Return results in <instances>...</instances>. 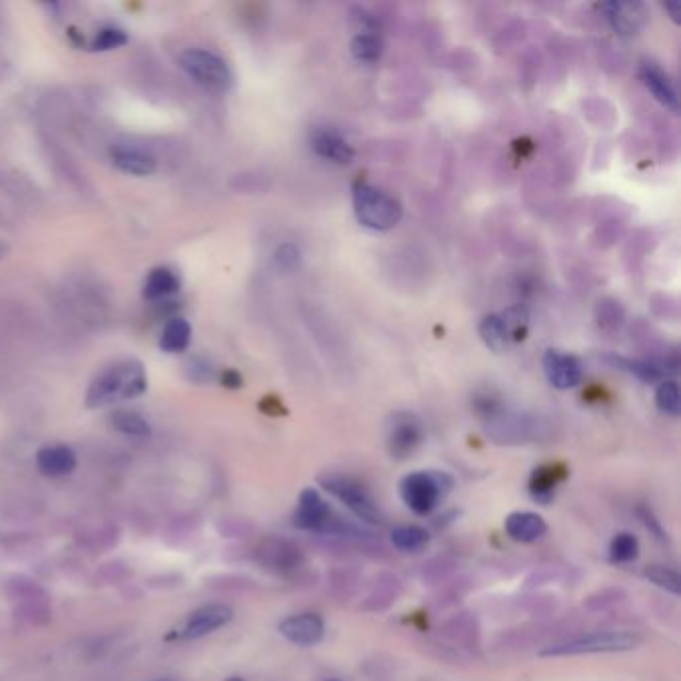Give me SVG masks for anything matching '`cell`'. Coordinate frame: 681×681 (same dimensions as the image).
<instances>
[{
  "label": "cell",
  "instance_id": "12",
  "mask_svg": "<svg viewBox=\"0 0 681 681\" xmlns=\"http://www.w3.org/2000/svg\"><path fill=\"white\" fill-rule=\"evenodd\" d=\"M544 372L550 384L558 390H572L582 384L584 368L574 354L560 350H548L544 356Z\"/></svg>",
  "mask_w": 681,
  "mask_h": 681
},
{
  "label": "cell",
  "instance_id": "42",
  "mask_svg": "<svg viewBox=\"0 0 681 681\" xmlns=\"http://www.w3.org/2000/svg\"><path fill=\"white\" fill-rule=\"evenodd\" d=\"M154 681H178V680H172V678H162V680H154Z\"/></svg>",
  "mask_w": 681,
  "mask_h": 681
},
{
  "label": "cell",
  "instance_id": "35",
  "mask_svg": "<svg viewBox=\"0 0 681 681\" xmlns=\"http://www.w3.org/2000/svg\"><path fill=\"white\" fill-rule=\"evenodd\" d=\"M616 364L622 366L624 370L632 372L634 376H638V378L644 380V382H658V380L664 378L662 366L652 364V362H640V360H624V358H618Z\"/></svg>",
  "mask_w": 681,
  "mask_h": 681
},
{
  "label": "cell",
  "instance_id": "1",
  "mask_svg": "<svg viewBox=\"0 0 681 681\" xmlns=\"http://www.w3.org/2000/svg\"><path fill=\"white\" fill-rule=\"evenodd\" d=\"M148 390V376L138 360H120L98 372L86 390L90 410L140 398Z\"/></svg>",
  "mask_w": 681,
  "mask_h": 681
},
{
  "label": "cell",
  "instance_id": "16",
  "mask_svg": "<svg viewBox=\"0 0 681 681\" xmlns=\"http://www.w3.org/2000/svg\"><path fill=\"white\" fill-rule=\"evenodd\" d=\"M78 460L72 448L64 444L44 446L36 454V468L48 478H62L74 472Z\"/></svg>",
  "mask_w": 681,
  "mask_h": 681
},
{
  "label": "cell",
  "instance_id": "21",
  "mask_svg": "<svg viewBox=\"0 0 681 681\" xmlns=\"http://www.w3.org/2000/svg\"><path fill=\"white\" fill-rule=\"evenodd\" d=\"M180 290V276L166 266H158L148 272L144 286H142V296L146 300H160L176 294Z\"/></svg>",
  "mask_w": 681,
  "mask_h": 681
},
{
  "label": "cell",
  "instance_id": "39",
  "mask_svg": "<svg viewBox=\"0 0 681 681\" xmlns=\"http://www.w3.org/2000/svg\"><path fill=\"white\" fill-rule=\"evenodd\" d=\"M222 384H224L226 388L236 390V388L242 386V376H240L236 370H226V372L222 374Z\"/></svg>",
  "mask_w": 681,
  "mask_h": 681
},
{
  "label": "cell",
  "instance_id": "36",
  "mask_svg": "<svg viewBox=\"0 0 681 681\" xmlns=\"http://www.w3.org/2000/svg\"><path fill=\"white\" fill-rule=\"evenodd\" d=\"M522 608L536 616V618H544V616H554L556 608H558V598L556 596H548V594H534L530 598H526L522 602Z\"/></svg>",
  "mask_w": 681,
  "mask_h": 681
},
{
  "label": "cell",
  "instance_id": "15",
  "mask_svg": "<svg viewBox=\"0 0 681 681\" xmlns=\"http://www.w3.org/2000/svg\"><path fill=\"white\" fill-rule=\"evenodd\" d=\"M310 144L320 158L330 160L334 164H350L354 160V148L336 130L330 128L314 130Z\"/></svg>",
  "mask_w": 681,
  "mask_h": 681
},
{
  "label": "cell",
  "instance_id": "33",
  "mask_svg": "<svg viewBox=\"0 0 681 681\" xmlns=\"http://www.w3.org/2000/svg\"><path fill=\"white\" fill-rule=\"evenodd\" d=\"M456 570V562L450 560V558H434L430 560L428 564L422 566V572H420V578L424 584H442L446 580H450V576L454 574Z\"/></svg>",
  "mask_w": 681,
  "mask_h": 681
},
{
  "label": "cell",
  "instance_id": "10",
  "mask_svg": "<svg viewBox=\"0 0 681 681\" xmlns=\"http://www.w3.org/2000/svg\"><path fill=\"white\" fill-rule=\"evenodd\" d=\"M424 440V428L412 414H396L388 428V452L396 460H404L416 452Z\"/></svg>",
  "mask_w": 681,
  "mask_h": 681
},
{
  "label": "cell",
  "instance_id": "31",
  "mask_svg": "<svg viewBox=\"0 0 681 681\" xmlns=\"http://www.w3.org/2000/svg\"><path fill=\"white\" fill-rule=\"evenodd\" d=\"M656 406L668 416H680V386L674 380H666L656 390Z\"/></svg>",
  "mask_w": 681,
  "mask_h": 681
},
{
  "label": "cell",
  "instance_id": "6",
  "mask_svg": "<svg viewBox=\"0 0 681 681\" xmlns=\"http://www.w3.org/2000/svg\"><path fill=\"white\" fill-rule=\"evenodd\" d=\"M180 68L202 88L226 92L232 88L234 76L230 66L218 54L204 48H188L180 54Z\"/></svg>",
  "mask_w": 681,
  "mask_h": 681
},
{
  "label": "cell",
  "instance_id": "37",
  "mask_svg": "<svg viewBox=\"0 0 681 681\" xmlns=\"http://www.w3.org/2000/svg\"><path fill=\"white\" fill-rule=\"evenodd\" d=\"M274 262L280 270L284 272H292L298 264H300V250L294 244H282L278 246L276 254H274Z\"/></svg>",
  "mask_w": 681,
  "mask_h": 681
},
{
  "label": "cell",
  "instance_id": "7",
  "mask_svg": "<svg viewBox=\"0 0 681 681\" xmlns=\"http://www.w3.org/2000/svg\"><path fill=\"white\" fill-rule=\"evenodd\" d=\"M578 630V622L564 618V620H552V622H538V624H530V626H522L516 630L506 632L500 640H498V648L500 650H528V648H536V646H548L554 644L558 640L576 636L574 632Z\"/></svg>",
  "mask_w": 681,
  "mask_h": 681
},
{
  "label": "cell",
  "instance_id": "9",
  "mask_svg": "<svg viewBox=\"0 0 681 681\" xmlns=\"http://www.w3.org/2000/svg\"><path fill=\"white\" fill-rule=\"evenodd\" d=\"M234 618V610L226 604H208L194 610L178 628L176 638L182 642L200 640L204 636L214 634L216 630L230 624Z\"/></svg>",
  "mask_w": 681,
  "mask_h": 681
},
{
  "label": "cell",
  "instance_id": "34",
  "mask_svg": "<svg viewBox=\"0 0 681 681\" xmlns=\"http://www.w3.org/2000/svg\"><path fill=\"white\" fill-rule=\"evenodd\" d=\"M128 42V34L122 28L116 26H108L98 30V34L94 36L90 48L96 52H108V50H116L122 48Z\"/></svg>",
  "mask_w": 681,
  "mask_h": 681
},
{
  "label": "cell",
  "instance_id": "19",
  "mask_svg": "<svg viewBox=\"0 0 681 681\" xmlns=\"http://www.w3.org/2000/svg\"><path fill=\"white\" fill-rule=\"evenodd\" d=\"M640 76L656 100H660L666 108L678 110L676 86L672 78L656 62H644L640 68Z\"/></svg>",
  "mask_w": 681,
  "mask_h": 681
},
{
  "label": "cell",
  "instance_id": "40",
  "mask_svg": "<svg viewBox=\"0 0 681 681\" xmlns=\"http://www.w3.org/2000/svg\"><path fill=\"white\" fill-rule=\"evenodd\" d=\"M6 252H8V248L4 244H0V260L6 256Z\"/></svg>",
  "mask_w": 681,
  "mask_h": 681
},
{
  "label": "cell",
  "instance_id": "30",
  "mask_svg": "<svg viewBox=\"0 0 681 681\" xmlns=\"http://www.w3.org/2000/svg\"><path fill=\"white\" fill-rule=\"evenodd\" d=\"M360 572L354 568H340L330 576V590L338 598H350L360 586Z\"/></svg>",
  "mask_w": 681,
  "mask_h": 681
},
{
  "label": "cell",
  "instance_id": "5",
  "mask_svg": "<svg viewBox=\"0 0 681 681\" xmlns=\"http://www.w3.org/2000/svg\"><path fill=\"white\" fill-rule=\"evenodd\" d=\"M320 486L338 498L358 520L378 526L384 524V512L358 480L342 474H326L320 476Z\"/></svg>",
  "mask_w": 681,
  "mask_h": 681
},
{
  "label": "cell",
  "instance_id": "22",
  "mask_svg": "<svg viewBox=\"0 0 681 681\" xmlns=\"http://www.w3.org/2000/svg\"><path fill=\"white\" fill-rule=\"evenodd\" d=\"M190 340H192L190 324L184 318H172L170 322H166L158 346L166 354H178L190 346Z\"/></svg>",
  "mask_w": 681,
  "mask_h": 681
},
{
  "label": "cell",
  "instance_id": "20",
  "mask_svg": "<svg viewBox=\"0 0 681 681\" xmlns=\"http://www.w3.org/2000/svg\"><path fill=\"white\" fill-rule=\"evenodd\" d=\"M112 164L132 176H150L156 170V158L140 148H128V146H116L110 152Z\"/></svg>",
  "mask_w": 681,
  "mask_h": 681
},
{
  "label": "cell",
  "instance_id": "25",
  "mask_svg": "<svg viewBox=\"0 0 681 681\" xmlns=\"http://www.w3.org/2000/svg\"><path fill=\"white\" fill-rule=\"evenodd\" d=\"M480 336L484 340V344L494 350V352H502L506 350L508 342H510V330H508V324L504 320V316H498V314H490L482 320L480 324Z\"/></svg>",
  "mask_w": 681,
  "mask_h": 681
},
{
  "label": "cell",
  "instance_id": "13",
  "mask_svg": "<svg viewBox=\"0 0 681 681\" xmlns=\"http://www.w3.org/2000/svg\"><path fill=\"white\" fill-rule=\"evenodd\" d=\"M440 636L442 640L472 656L474 652H478L480 648V626H478V620L472 616V614H456L452 616L450 620H446L442 626H440Z\"/></svg>",
  "mask_w": 681,
  "mask_h": 681
},
{
  "label": "cell",
  "instance_id": "14",
  "mask_svg": "<svg viewBox=\"0 0 681 681\" xmlns=\"http://www.w3.org/2000/svg\"><path fill=\"white\" fill-rule=\"evenodd\" d=\"M608 22L620 36H632L646 24V8L640 2H608L602 6Z\"/></svg>",
  "mask_w": 681,
  "mask_h": 681
},
{
  "label": "cell",
  "instance_id": "3",
  "mask_svg": "<svg viewBox=\"0 0 681 681\" xmlns=\"http://www.w3.org/2000/svg\"><path fill=\"white\" fill-rule=\"evenodd\" d=\"M354 212L358 222L374 232H388L402 220V204L386 190L358 182L352 192Z\"/></svg>",
  "mask_w": 681,
  "mask_h": 681
},
{
  "label": "cell",
  "instance_id": "28",
  "mask_svg": "<svg viewBox=\"0 0 681 681\" xmlns=\"http://www.w3.org/2000/svg\"><path fill=\"white\" fill-rule=\"evenodd\" d=\"M644 578L648 582H652L654 586L674 594V596H680L681 592V578L678 574V570L670 568V566H662V564H652L644 570Z\"/></svg>",
  "mask_w": 681,
  "mask_h": 681
},
{
  "label": "cell",
  "instance_id": "11",
  "mask_svg": "<svg viewBox=\"0 0 681 681\" xmlns=\"http://www.w3.org/2000/svg\"><path fill=\"white\" fill-rule=\"evenodd\" d=\"M278 632L284 640H288L290 644L298 648H312L324 640L326 628H324V620L318 614L304 612V614H296L280 622Z\"/></svg>",
  "mask_w": 681,
  "mask_h": 681
},
{
  "label": "cell",
  "instance_id": "23",
  "mask_svg": "<svg viewBox=\"0 0 681 681\" xmlns=\"http://www.w3.org/2000/svg\"><path fill=\"white\" fill-rule=\"evenodd\" d=\"M566 470L560 468V466H544V468H538L534 474H532V480H530V492L532 496L542 502V504H548L552 498H554V492H556V486L562 482V478L566 476L564 474Z\"/></svg>",
  "mask_w": 681,
  "mask_h": 681
},
{
  "label": "cell",
  "instance_id": "18",
  "mask_svg": "<svg viewBox=\"0 0 681 681\" xmlns=\"http://www.w3.org/2000/svg\"><path fill=\"white\" fill-rule=\"evenodd\" d=\"M506 534L514 540V542H522V544H532L536 540H540L542 536H546L548 532V524L542 516L534 514V512H514L506 518Z\"/></svg>",
  "mask_w": 681,
  "mask_h": 681
},
{
  "label": "cell",
  "instance_id": "38",
  "mask_svg": "<svg viewBox=\"0 0 681 681\" xmlns=\"http://www.w3.org/2000/svg\"><path fill=\"white\" fill-rule=\"evenodd\" d=\"M638 514H640V518H642L644 526H646V528H648L652 534H656V538H662V540H664V530H662L660 522L654 518V514H652L648 508H640V510H638Z\"/></svg>",
  "mask_w": 681,
  "mask_h": 681
},
{
  "label": "cell",
  "instance_id": "8",
  "mask_svg": "<svg viewBox=\"0 0 681 681\" xmlns=\"http://www.w3.org/2000/svg\"><path fill=\"white\" fill-rule=\"evenodd\" d=\"M254 558L264 570L280 574V576L296 574L306 564V556L302 548L294 544L292 540L278 538V536H268L260 540L254 550Z\"/></svg>",
  "mask_w": 681,
  "mask_h": 681
},
{
  "label": "cell",
  "instance_id": "2",
  "mask_svg": "<svg viewBox=\"0 0 681 681\" xmlns=\"http://www.w3.org/2000/svg\"><path fill=\"white\" fill-rule=\"evenodd\" d=\"M644 644V636L634 630H606L594 634H576L542 648V658L590 656V654H618L632 652Z\"/></svg>",
  "mask_w": 681,
  "mask_h": 681
},
{
  "label": "cell",
  "instance_id": "43",
  "mask_svg": "<svg viewBox=\"0 0 681 681\" xmlns=\"http://www.w3.org/2000/svg\"><path fill=\"white\" fill-rule=\"evenodd\" d=\"M324 681H342V680H338V678H328V680H324Z\"/></svg>",
  "mask_w": 681,
  "mask_h": 681
},
{
  "label": "cell",
  "instance_id": "26",
  "mask_svg": "<svg viewBox=\"0 0 681 681\" xmlns=\"http://www.w3.org/2000/svg\"><path fill=\"white\" fill-rule=\"evenodd\" d=\"M392 544L400 552H420L430 544V534L420 526H400L392 530Z\"/></svg>",
  "mask_w": 681,
  "mask_h": 681
},
{
  "label": "cell",
  "instance_id": "17",
  "mask_svg": "<svg viewBox=\"0 0 681 681\" xmlns=\"http://www.w3.org/2000/svg\"><path fill=\"white\" fill-rule=\"evenodd\" d=\"M400 596H402V580L396 574H382L370 588L368 596L364 598L362 610L372 612V614L386 612L398 602Z\"/></svg>",
  "mask_w": 681,
  "mask_h": 681
},
{
  "label": "cell",
  "instance_id": "4",
  "mask_svg": "<svg viewBox=\"0 0 681 681\" xmlns=\"http://www.w3.org/2000/svg\"><path fill=\"white\" fill-rule=\"evenodd\" d=\"M452 478L444 472H414L400 484L404 504L418 516H428L450 492Z\"/></svg>",
  "mask_w": 681,
  "mask_h": 681
},
{
  "label": "cell",
  "instance_id": "29",
  "mask_svg": "<svg viewBox=\"0 0 681 681\" xmlns=\"http://www.w3.org/2000/svg\"><path fill=\"white\" fill-rule=\"evenodd\" d=\"M638 554H640V542H638L636 536H632L628 532L618 534L610 544V558L616 564L634 562L638 558Z\"/></svg>",
  "mask_w": 681,
  "mask_h": 681
},
{
  "label": "cell",
  "instance_id": "27",
  "mask_svg": "<svg viewBox=\"0 0 681 681\" xmlns=\"http://www.w3.org/2000/svg\"><path fill=\"white\" fill-rule=\"evenodd\" d=\"M350 50L354 54L356 60L360 62H378L382 58V52H384V44L382 40L376 36V34H370V32H360L352 38V44H350Z\"/></svg>",
  "mask_w": 681,
  "mask_h": 681
},
{
  "label": "cell",
  "instance_id": "32",
  "mask_svg": "<svg viewBox=\"0 0 681 681\" xmlns=\"http://www.w3.org/2000/svg\"><path fill=\"white\" fill-rule=\"evenodd\" d=\"M626 602V592L624 590H618V588H606V590H600L596 594H592L588 600H586V608L594 614H600V612H610L618 606H622Z\"/></svg>",
  "mask_w": 681,
  "mask_h": 681
},
{
  "label": "cell",
  "instance_id": "41",
  "mask_svg": "<svg viewBox=\"0 0 681 681\" xmlns=\"http://www.w3.org/2000/svg\"><path fill=\"white\" fill-rule=\"evenodd\" d=\"M226 681H246V680H242V678H228V680Z\"/></svg>",
  "mask_w": 681,
  "mask_h": 681
},
{
  "label": "cell",
  "instance_id": "24",
  "mask_svg": "<svg viewBox=\"0 0 681 681\" xmlns=\"http://www.w3.org/2000/svg\"><path fill=\"white\" fill-rule=\"evenodd\" d=\"M110 426L128 438H148L150 436V424L146 418H142L138 412L132 410H116L110 414Z\"/></svg>",
  "mask_w": 681,
  "mask_h": 681
}]
</instances>
